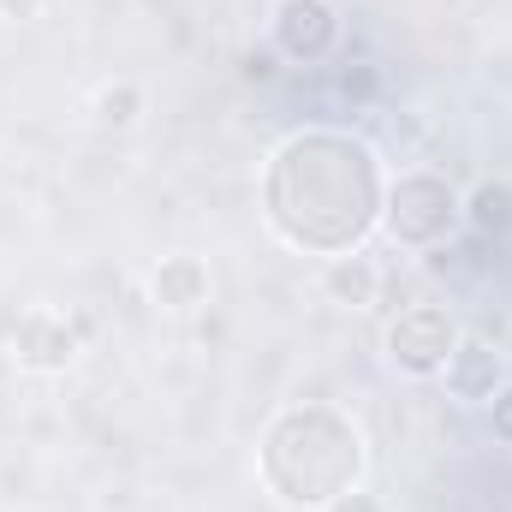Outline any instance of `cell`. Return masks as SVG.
I'll return each mask as SVG.
<instances>
[{
    "instance_id": "obj_7",
    "label": "cell",
    "mask_w": 512,
    "mask_h": 512,
    "mask_svg": "<svg viewBox=\"0 0 512 512\" xmlns=\"http://www.w3.org/2000/svg\"><path fill=\"white\" fill-rule=\"evenodd\" d=\"M441 382H447L453 399H465V405H489V399L507 387V352H501L495 340H483V334H459V346H453Z\"/></svg>"
},
{
    "instance_id": "obj_2",
    "label": "cell",
    "mask_w": 512,
    "mask_h": 512,
    "mask_svg": "<svg viewBox=\"0 0 512 512\" xmlns=\"http://www.w3.org/2000/svg\"><path fill=\"white\" fill-rule=\"evenodd\" d=\"M370 471L364 423L334 399H292L256 435V489L286 512H322Z\"/></svg>"
},
{
    "instance_id": "obj_11",
    "label": "cell",
    "mask_w": 512,
    "mask_h": 512,
    "mask_svg": "<svg viewBox=\"0 0 512 512\" xmlns=\"http://www.w3.org/2000/svg\"><path fill=\"white\" fill-rule=\"evenodd\" d=\"M143 108H149V96H143V84H137V78H108V84L90 96L96 126H108V131H131L137 120H143Z\"/></svg>"
},
{
    "instance_id": "obj_14",
    "label": "cell",
    "mask_w": 512,
    "mask_h": 512,
    "mask_svg": "<svg viewBox=\"0 0 512 512\" xmlns=\"http://www.w3.org/2000/svg\"><path fill=\"white\" fill-rule=\"evenodd\" d=\"M42 12H48V0H0V24H30Z\"/></svg>"
},
{
    "instance_id": "obj_3",
    "label": "cell",
    "mask_w": 512,
    "mask_h": 512,
    "mask_svg": "<svg viewBox=\"0 0 512 512\" xmlns=\"http://www.w3.org/2000/svg\"><path fill=\"white\" fill-rule=\"evenodd\" d=\"M465 227L459 191L441 173H399L387 179V203H382V233L399 251H441L453 233Z\"/></svg>"
},
{
    "instance_id": "obj_1",
    "label": "cell",
    "mask_w": 512,
    "mask_h": 512,
    "mask_svg": "<svg viewBox=\"0 0 512 512\" xmlns=\"http://www.w3.org/2000/svg\"><path fill=\"white\" fill-rule=\"evenodd\" d=\"M387 167L370 137L340 126L286 131L256 179L262 227L298 256H352L382 233Z\"/></svg>"
},
{
    "instance_id": "obj_5",
    "label": "cell",
    "mask_w": 512,
    "mask_h": 512,
    "mask_svg": "<svg viewBox=\"0 0 512 512\" xmlns=\"http://www.w3.org/2000/svg\"><path fill=\"white\" fill-rule=\"evenodd\" d=\"M90 340V322L84 316H66V310H24L12 328H6V364L24 370V376H60L78 364Z\"/></svg>"
},
{
    "instance_id": "obj_10",
    "label": "cell",
    "mask_w": 512,
    "mask_h": 512,
    "mask_svg": "<svg viewBox=\"0 0 512 512\" xmlns=\"http://www.w3.org/2000/svg\"><path fill=\"white\" fill-rule=\"evenodd\" d=\"M465 227H477L483 239H507L512 233V179H477L471 191H459Z\"/></svg>"
},
{
    "instance_id": "obj_4",
    "label": "cell",
    "mask_w": 512,
    "mask_h": 512,
    "mask_svg": "<svg viewBox=\"0 0 512 512\" xmlns=\"http://www.w3.org/2000/svg\"><path fill=\"white\" fill-rule=\"evenodd\" d=\"M459 334H465V328H459V316H453L447 304H405V310L382 328V358L399 376L429 382V376L447 370Z\"/></svg>"
},
{
    "instance_id": "obj_13",
    "label": "cell",
    "mask_w": 512,
    "mask_h": 512,
    "mask_svg": "<svg viewBox=\"0 0 512 512\" xmlns=\"http://www.w3.org/2000/svg\"><path fill=\"white\" fill-rule=\"evenodd\" d=\"M322 512H387V501H382V495H370V489L358 483V489H346L340 501H328Z\"/></svg>"
},
{
    "instance_id": "obj_8",
    "label": "cell",
    "mask_w": 512,
    "mask_h": 512,
    "mask_svg": "<svg viewBox=\"0 0 512 512\" xmlns=\"http://www.w3.org/2000/svg\"><path fill=\"white\" fill-rule=\"evenodd\" d=\"M209 292H215V274H209L203 256H191V251L161 256V262L149 268V304L167 310V316H191V310H203Z\"/></svg>"
},
{
    "instance_id": "obj_9",
    "label": "cell",
    "mask_w": 512,
    "mask_h": 512,
    "mask_svg": "<svg viewBox=\"0 0 512 512\" xmlns=\"http://www.w3.org/2000/svg\"><path fill=\"white\" fill-rule=\"evenodd\" d=\"M322 298L334 310H370V304H382V268L364 251L328 256L322 262Z\"/></svg>"
},
{
    "instance_id": "obj_6",
    "label": "cell",
    "mask_w": 512,
    "mask_h": 512,
    "mask_svg": "<svg viewBox=\"0 0 512 512\" xmlns=\"http://www.w3.org/2000/svg\"><path fill=\"white\" fill-rule=\"evenodd\" d=\"M340 36H346V24H340L334 0H274V12H268V42L292 66H322L340 48Z\"/></svg>"
},
{
    "instance_id": "obj_12",
    "label": "cell",
    "mask_w": 512,
    "mask_h": 512,
    "mask_svg": "<svg viewBox=\"0 0 512 512\" xmlns=\"http://www.w3.org/2000/svg\"><path fill=\"white\" fill-rule=\"evenodd\" d=\"M489 435H495V441H507V447H512V382L501 387L495 399H489Z\"/></svg>"
}]
</instances>
